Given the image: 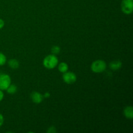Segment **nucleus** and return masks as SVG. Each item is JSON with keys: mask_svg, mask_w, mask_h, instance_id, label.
Masks as SVG:
<instances>
[{"mask_svg": "<svg viewBox=\"0 0 133 133\" xmlns=\"http://www.w3.org/2000/svg\"><path fill=\"white\" fill-rule=\"evenodd\" d=\"M122 67V62L120 61H112L109 64V68L111 70L113 71H117L119 70Z\"/></svg>", "mask_w": 133, "mask_h": 133, "instance_id": "6e6552de", "label": "nucleus"}, {"mask_svg": "<svg viewBox=\"0 0 133 133\" xmlns=\"http://www.w3.org/2000/svg\"><path fill=\"white\" fill-rule=\"evenodd\" d=\"M8 65L9 67L13 70H16L19 67V63L16 58H11L8 61Z\"/></svg>", "mask_w": 133, "mask_h": 133, "instance_id": "1a4fd4ad", "label": "nucleus"}, {"mask_svg": "<svg viewBox=\"0 0 133 133\" xmlns=\"http://www.w3.org/2000/svg\"><path fill=\"white\" fill-rule=\"evenodd\" d=\"M107 66V65L105 61L99 59L94 61L92 62L90 66V69L92 72L95 73V74H101L105 71Z\"/></svg>", "mask_w": 133, "mask_h": 133, "instance_id": "f03ea898", "label": "nucleus"}, {"mask_svg": "<svg viewBox=\"0 0 133 133\" xmlns=\"http://www.w3.org/2000/svg\"><path fill=\"white\" fill-rule=\"evenodd\" d=\"M4 98V93L3 92V90H0V102Z\"/></svg>", "mask_w": 133, "mask_h": 133, "instance_id": "f3484780", "label": "nucleus"}, {"mask_svg": "<svg viewBox=\"0 0 133 133\" xmlns=\"http://www.w3.org/2000/svg\"><path fill=\"white\" fill-rule=\"evenodd\" d=\"M58 64V58L55 55H48L43 60V66L48 70L55 68Z\"/></svg>", "mask_w": 133, "mask_h": 133, "instance_id": "f257e3e1", "label": "nucleus"}, {"mask_svg": "<svg viewBox=\"0 0 133 133\" xmlns=\"http://www.w3.org/2000/svg\"><path fill=\"white\" fill-rule=\"evenodd\" d=\"M51 51L52 54L57 55L59 54L61 52V48L58 45H53L51 48Z\"/></svg>", "mask_w": 133, "mask_h": 133, "instance_id": "ddd939ff", "label": "nucleus"}, {"mask_svg": "<svg viewBox=\"0 0 133 133\" xmlns=\"http://www.w3.org/2000/svg\"><path fill=\"white\" fill-rule=\"evenodd\" d=\"M62 79L65 83L68 84H72L77 81V75L72 71H66L62 75Z\"/></svg>", "mask_w": 133, "mask_h": 133, "instance_id": "39448f33", "label": "nucleus"}, {"mask_svg": "<svg viewBox=\"0 0 133 133\" xmlns=\"http://www.w3.org/2000/svg\"><path fill=\"white\" fill-rule=\"evenodd\" d=\"M121 10L127 15H130L133 12V0H122L121 3Z\"/></svg>", "mask_w": 133, "mask_h": 133, "instance_id": "7ed1b4c3", "label": "nucleus"}, {"mask_svg": "<svg viewBox=\"0 0 133 133\" xmlns=\"http://www.w3.org/2000/svg\"><path fill=\"white\" fill-rule=\"evenodd\" d=\"M4 26H5V22H4L3 19L0 18V30L3 28Z\"/></svg>", "mask_w": 133, "mask_h": 133, "instance_id": "dca6fc26", "label": "nucleus"}, {"mask_svg": "<svg viewBox=\"0 0 133 133\" xmlns=\"http://www.w3.org/2000/svg\"><path fill=\"white\" fill-rule=\"evenodd\" d=\"M6 61H7V59L5 55L0 52V66L5 65L6 63Z\"/></svg>", "mask_w": 133, "mask_h": 133, "instance_id": "f8f14e48", "label": "nucleus"}, {"mask_svg": "<svg viewBox=\"0 0 133 133\" xmlns=\"http://www.w3.org/2000/svg\"><path fill=\"white\" fill-rule=\"evenodd\" d=\"M123 114L125 117L128 119H132L133 118V108L131 105L127 106L123 109Z\"/></svg>", "mask_w": 133, "mask_h": 133, "instance_id": "0eeeda50", "label": "nucleus"}, {"mask_svg": "<svg viewBox=\"0 0 133 133\" xmlns=\"http://www.w3.org/2000/svg\"><path fill=\"white\" fill-rule=\"evenodd\" d=\"M6 91L9 94H14L18 91V87H17V86L16 84H10V86L7 88V89L6 90Z\"/></svg>", "mask_w": 133, "mask_h": 133, "instance_id": "9b49d317", "label": "nucleus"}, {"mask_svg": "<svg viewBox=\"0 0 133 133\" xmlns=\"http://www.w3.org/2000/svg\"><path fill=\"white\" fill-rule=\"evenodd\" d=\"M46 132L48 133H56L57 132V129H56V127H54V126H51L48 129Z\"/></svg>", "mask_w": 133, "mask_h": 133, "instance_id": "4468645a", "label": "nucleus"}, {"mask_svg": "<svg viewBox=\"0 0 133 133\" xmlns=\"http://www.w3.org/2000/svg\"><path fill=\"white\" fill-rule=\"evenodd\" d=\"M3 123H4V117L3 116V114L0 113V127L3 125Z\"/></svg>", "mask_w": 133, "mask_h": 133, "instance_id": "2eb2a0df", "label": "nucleus"}, {"mask_svg": "<svg viewBox=\"0 0 133 133\" xmlns=\"http://www.w3.org/2000/svg\"><path fill=\"white\" fill-rule=\"evenodd\" d=\"M57 66H58V71H59L61 73H62V74H64V73L68 71V69H69L68 64L67 63H66V62H61V63L58 64Z\"/></svg>", "mask_w": 133, "mask_h": 133, "instance_id": "9d476101", "label": "nucleus"}, {"mask_svg": "<svg viewBox=\"0 0 133 133\" xmlns=\"http://www.w3.org/2000/svg\"><path fill=\"white\" fill-rule=\"evenodd\" d=\"M50 96H51L50 93L48 92H45V93L43 95V96H44V98H49V97H50Z\"/></svg>", "mask_w": 133, "mask_h": 133, "instance_id": "a211bd4d", "label": "nucleus"}, {"mask_svg": "<svg viewBox=\"0 0 133 133\" xmlns=\"http://www.w3.org/2000/svg\"><path fill=\"white\" fill-rule=\"evenodd\" d=\"M31 101L35 104H40L44 100V96L42 94L38 92H32L31 94Z\"/></svg>", "mask_w": 133, "mask_h": 133, "instance_id": "423d86ee", "label": "nucleus"}, {"mask_svg": "<svg viewBox=\"0 0 133 133\" xmlns=\"http://www.w3.org/2000/svg\"><path fill=\"white\" fill-rule=\"evenodd\" d=\"M11 84V78L8 74H1L0 75V90H6L8 87Z\"/></svg>", "mask_w": 133, "mask_h": 133, "instance_id": "20e7f679", "label": "nucleus"}]
</instances>
